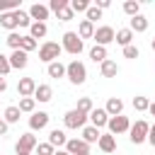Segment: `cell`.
Instances as JSON below:
<instances>
[{"label": "cell", "mask_w": 155, "mask_h": 155, "mask_svg": "<svg viewBox=\"0 0 155 155\" xmlns=\"http://www.w3.org/2000/svg\"><path fill=\"white\" fill-rule=\"evenodd\" d=\"M65 75H68V80H70L73 85H82V82L87 80V68L75 58V61H70V63L65 65Z\"/></svg>", "instance_id": "obj_1"}, {"label": "cell", "mask_w": 155, "mask_h": 155, "mask_svg": "<svg viewBox=\"0 0 155 155\" xmlns=\"http://www.w3.org/2000/svg\"><path fill=\"white\" fill-rule=\"evenodd\" d=\"M61 53H63V46L56 44V41H46V44H41V48H39V58H41L44 63H48V65L56 63Z\"/></svg>", "instance_id": "obj_2"}, {"label": "cell", "mask_w": 155, "mask_h": 155, "mask_svg": "<svg viewBox=\"0 0 155 155\" xmlns=\"http://www.w3.org/2000/svg\"><path fill=\"white\" fill-rule=\"evenodd\" d=\"M61 46H63V51H68V53H73V56L82 53V48H85V44H82V39L78 36V31H65Z\"/></svg>", "instance_id": "obj_3"}, {"label": "cell", "mask_w": 155, "mask_h": 155, "mask_svg": "<svg viewBox=\"0 0 155 155\" xmlns=\"http://www.w3.org/2000/svg\"><path fill=\"white\" fill-rule=\"evenodd\" d=\"M128 133H131V136H128V138H131V143H136V145H138V143L148 140V133H150V124H148L145 119H138V121L131 126V131H128Z\"/></svg>", "instance_id": "obj_4"}, {"label": "cell", "mask_w": 155, "mask_h": 155, "mask_svg": "<svg viewBox=\"0 0 155 155\" xmlns=\"http://www.w3.org/2000/svg\"><path fill=\"white\" fill-rule=\"evenodd\" d=\"M63 124H65V128H85V124H87V114H82L80 109H70V111H65Z\"/></svg>", "instance_id": "obj_5"}, {"label": "cell", "mask_w": 155, "mask_h": 155, "mask_svg": "<svg viewBox=\"0 0 155 155\" xmlns=\"http://www.w3.org/2000/svg\"><path fill=\"white\" fill-rule=\"evenodd\" d=\"M107 128H109V133L111 136H119V133H126V131H131V121H128V116H111L109 119V124H107Z\"/></svg>", "instance_id": "obj_6"}, {"label": "cell", "mask_w": 155, "mask_h": 155, "mask_svg": "<svg viewBox=\"0 0 155 155\" xmlns=\"http://www.w3.org/2000/svg\"><path fill=\"white\" fill-rule=\"evenodd\" d=\"M114 39H116V31H114L109 24L94 29V41H97V46H104V48H107V44H111Z\"/></svg>", "instance_id": "obj_7"}, {"label": "cell", "mask_w": 155, "mask_h": 155, "mask_svg": "<svg viewBox=\"0 0 155 155\" xmlns=\"http://www.w3.org/2000/svg\"><path fill=\"white\" fill-rule=\"evenodd\" d=\"M36 145H39V140H36L34 133H22L19 140H17V145H15V150L17 153H31Z\"/></svg>", "instance_id": "obj_8"}, {"label": "cell", "mask_w": 155, "mask_h": 155, "mask_svg": "<svg viewBox=\"0 0 155 155\" xmlns=\"http://www.w3.org/2000/svg\"><path fill=\"white\" fill-rule=\"evenodd\" d=\"M65 150L70 155H90V143H85L82 138H68Z\"/></svg>", "instance_id": "obj_9"}, {"label": "cell", "mask_w": 155, "mask_h": 155, "mask_svg": "<svg viewBox=\"0 0 155 155\" xmlns=\"http://www.w3.org/2000/svg\"><path fill=\"white\" fill-rule=\"evenodd\" d=\"M17 92H19V97H34V92H36L34 78H22L17 82Z\"/></svg>", "instance_id": "obj_10"}, {"label": "cell", "mask_w": 155, "mask_h": 155, "mask_svg": "<svg viewBox=\"0 0 155 155\" xmlns=\"http://www.w3.org/2000/svg\"><path fill=\"white\" fill-rule=\"evenodd\" d=\"M87 119L92 121V126H94V128H102V126H107V124H109V119H111V116L107 114V109H92Z\"/></svg>", "instance_id": "obj_11"}, {"label": "cell", "mask_w": 155, "mask_h": 155, "mask_svg": "<svg viewBox=\"0 0 155 155\" xmlns=\"http://www.w3.org/2000/svg\"><path fill=\"white\" fill-rule=\"evenodd\" d=\"M48 126V114L46 111H34L31 116H29V128L31 131H41V128H46Z\"/></svg>", "instance_id": "obj_12"}, {"label": "cell", "mask_w": 155, "mask_h": 155, "mask_svg": "<svg viewBox=\"0 0 155 155\" xmlns=\"http://www.w3.org/2000/svg\"><path fill=\"white\" fill-rule=\"evenodd\" d=\"M48 7L46 5H39V2H34L31 7H29V17L31 19H36V22H44V19H48Z\"/></svg>", "instance_id": "obj_13"}, {"label": "cell", "mask_w": 155, "mask_h": 155, "mask_svg": "<svg viewBox=\"0 0 155 155\" xmlns=\"http://www.w3.org/2000/svg\"><path fill=\"white\" fill-rule=\"evenodd\" d=\"M97 145H99V150H102V153H114V150H116V138H114L111 133H102Z\"/></svg>", "instance_id": "obj_14"}, {"label": "cell", "mask_w": 155, "mask_h": 155, "mask_svg": "<svg viewBox=\"0 0 155 155\" xmlns=\"http://www.w3.org/2000/svg\"><path fill=\"white\" fill-rule=\"evenodd\" d=\"M27 58H29V56H27L22 48H19V51H12V53H10V65L17 68V70H22V68H27Z\"/></svg>", "instance_id": "obj_15"}, {"label": "cell", "mask_w": 155, "mask_h": 155, "mask_svg": "<svg viewBox=\"0 0 155 155\" xmlns=\"http://www.w3.org/2000/svg\"><path fill=\"white\" fill-rule=\"evenodd\" d=\"M104 109H107V114H109V116H121V111H124V102H121L119 97H109Z\"/></svg>", "instance_id": "obj_16"}, {"label": "cell", "mask_w": 155, "mask_h": 155, "mask_svg": "<svg viewBox=\"0 0 155 155\" xmlns=\"http://www.w3.org/2000/svg\"><path fill=\"white\" fill-rule=\"evenodd\" d=\"M48 143H51L53 148H61V145H65V143H68V136H65L61 128H53V131L48 133Z\"/></svg>", "instance_id": "obj_17"}, {"label": "cell", "mask_w": 155, "mask_h": 155, "mask_svg": "<svg viewBox=\"0 0 155 155\" xmlns=\"http://www.w3.org/2000/svg\"><path fill=\"white\" fill-rule=\"evenodd\" d=\"M78 36L80 39H94V24L87 22V19H82L80 27H78Z\"/></svg>", "instance_id": "obj_18"}, {"label": "cell", "mask_w": 155, "mask_h": 155, "mask_svg": "<svg viewBox=\"0 0 155 155\" xmlns=\"http://www.w3.org/2000/svg\"><path fill=\"white\" fill-rule=\"evenodd\" d=\"M46 31H48L46 22H31V27H29V36L31 39H44Z\"/></svg>", "instance_id": "obj_19"}, {"label": "cell", "mask_w": 155, "mask_h": 155, "mask_svg": "<svg viewBox=\"0 0 155 155\" xmlns=\"http://www.w3.org/2000/svg\"><path fill=\"white\" fill-rule=\"evenodd\" d=\"M128 29H131V31H145V29H148V17H143V15H136V17H131V24H128Z\"/></svg>", "instance_id": "obj_20"}, {"label": "cell", "mask_w": 155, "mask_h": 155, "mask_svg": "<svg viewBox=\"0 0 155 155\" xmlns=\"http://www.w3.org/2000/svg\"><path fill=\"white\" fill-rule=\"evenodd\" d=\"M114 41H116V44H121V46L126 48V46H131V41H133V31H131L128 27H126V29H119Z\"/></svg>", "instance_id": "obj_21"}, {"label": "cell", "mask_w": 155, "mask_h": 155, "mask_svg": "<svg viewBox=\"0 0 155 155\" xmlns=\"http://www.w3.org/2000/svg\"><path fill=\"white\" fill-rule=\"evenodd\" d=\"M51 97H53V90H51L48 85H36L34 99H39V102H51Z\"/></svg>", "instance_id": "obj_22"}, {"label": "cell", "mask_w": 155, "mask_h": 155, "mask_svg": "<svg viewBox=\"0 0 155 155\" xmlns=\"http://www.w3.org/2000/svg\"><path fill=\"white\" fill-rule=\"evenodd\" d=\"M99 128H94V126H85L82 128V140L85 143H99Z\"/></svg>", "instance_id": "obj_23"}, {"label": "cell", "mask_w": 155, "mask_h": 155, "mask_svg": "<svg viewBox=\"0 0 155 155\" xmlns=\"http://www.w3.org/2000/svg\"><path fill=\"white\" fill-rule=\"evenodd\" d=\"M90 58H92L94 63H104V61H107V48H104V46H97V44H94V46L90 48Z\"/></svg>", "instance_id": "obj_24"}, {"label": "cell", "mask_w": 155, "mask_h": 155, "mask_svg": "<svg viewBox=\"0 0 155 155\" xmlns=\"http://www.w3.org/2000/svg\"><path fill=\"white\" fill-rule=\"evenodd\" d=\"M116 73H119V65L107 58V61L102 63V78H116Z\"/></svg>", "instance_id": "obj_25"}, {"label": "cell", "mask_w": 155, "mask_h": 155, "mask_svg": "<svg viewBox=\"0 0 155 155\" xmlns=\"http://www.w3.org/2000/svg\"><path fill=\"white\" fill-rule=\"evenodd\" d=\"M124 12H126L128 17L140 15V2H138V0H126V2H124Z\"/></svg>", "instance_id": "obj_26"}, {"label": "cell", "mask_w": 155, "mask_h": 155, "mask_svg": "<svg viewBox=\"0 0 155 155\" xmlns=\"http://www.w3.org/2000/svg\"><path fill=\"white\" fill-rule=\"evenodd\" d=\"M0 27L12 31V29L17 27V19H15V15H12V12H5V15H0Z\"/></svg>", "instance_id": "obj_27"}, {"label": "cell", "mask_w": 155, "mask_h": 155, "mask_svg": "<svg viewBox=\"0 0 155 155\" xmlns=\"http://www.w3.org/2000/svg\"><path fill=\"white\" fill-rule=\"evenodd\" d=\"M12 15H15V19H17V27H31V17H29V12L15 10Z\"/></svg>", "instance_id": "obj_28"}, {"label": "cell", "mask_w": 155, "mask_h": 155, "mask_svg": "<svg viewBox=\"0 0 155 155\" xmlns=\"http://www.w3.org/2000/svg\"><path fill=\"white\" fill-rule=\"evenodd\" d=\"M5 41H7V46H10L12 51H19V48H22V36H19L17 31H10Z\"/></svg>", "instance_id": "obj_29"}, {"label": "cell", "mask_w": 155, "mask_h": 155, "mask_svg": "<svg viewBox=\"0 0 155 155\" xmlns=\"http://www.w3.org/2000/svg\"><path fill=\"white\" fill-rule=\"evenodd\" d=\"M46 70H48V75H51V78H63V75H65V65H63L61 61L51 63V65H48Z\"/></svg>", "instance_id": "obj_30"}, {"label": "cell", "mask_w": 155, "mask_h": 155, "mask_svg": "<svg viewBox=\"0 0 155 155\" xmlns=\"http://www.w3.org/2000/svg\"><path fill=\"white\" fill-rule=\"evenodd\" d=\"M34 107H36V99H34V97H22V99H19V111L34 114Z\"/></svg>", "instance_id": "obj_31"}, {"label": "cell", "mask_w": 155, "mask_h": 155, "mask_svg": "<svg viewBox=\"0 0 155 155\" xmlns=\"http://www.w3.org/2000/svg\"><path fill=\"white\" fill-rule=\"evenodd\" d=\"M19 114H22L19 107H7V109H5V121H7V124H17V121H19Z\"/></svg>", "instance_id": "obj_32"}, {"label": "cell", "mask_w": 155, "mask_h": 155, "mask_svg": "<svg viewBox=\"0 0 155 155\" xmlns=\"http://www.w3.org/2000/svg\"><path fill=\"white\" fill-rule=\"evenodd\" d=\"M19 10V0H0V15Z\"/></svg>", "instance_id": "obj_33"}, {"label": "cell", "mask_w": 155, "mask_h": 155, "mask_svg": "<svg viewBox=\"0 0 155 155\" xmlns=\"http://www.w3.org/2000/svg\"><path fill=\"white\" fill-rule=\"evenodd\" d=\"M92 5H90V0H70V10L73 12H87Z\"/></svg>", "instance_id": "obj_34"}, {"label": "cell", "mask_w": 155, "mask_h": 155, "mask_svg": "<svg viewBox=\"0 0 155 155\" xmlns=\"http://www.w3.org/2000/svg\"><path fill=\"white\" fill-rule=\"evenodd\" d=\"M133 109H136V111H148V109H150L148 97H133Z\"/></svg>", "instance_id": "obj_35"}, {"label": "cell", "mask_w": 155, "mask_h": 155, "mask_svg": "<svg viewBox=\"0 0 155 155\" xmlns=\"http://www.w3.org/2000/svg\"><path fill=\"white\" fill-rule=\"evenodd\" d=\"M68 5H70V0H51V2H48V10L58 15V12H61L63 7H68Z\"/></svg>", "instance_id": "obj_36"}, {"label": "cell", "mask_w": 155, "mask_h": 155, "mask_svg": "<svg viewBox=\"0 0 155 155\" xmlns=\"http://www.w3.org/2000/svg\"><path fill=\"white\" fill-rule=\"evenodd\" d=\"M85 15H87V22H92V24H94L97 19H102V10H99L97 5H92V7H90Z\"/></svg>", "instance_id": "obj_37"}, {"label": "cell", "mask_w": 155, "mask_h": 155, "mask_svg": "<svg viewBox=\"0 0 155 155\" xmlns=\"http://www.w3.org/2000/svg\"><path fill=\"white\" fill-rule=\"evenodd\" d=\"M78 109H80L82 114H87V116H90V111L94 109V107H92V99H90V97H82V99L78 102Z\"/></svg>", "instance_id": "obj_38"}, {"label": "cell", "mask_w": 155, "mask_h": 155, "mask_svg": "<svg viewBox=\"0 0 155 155\" xmlns=\"http://www.w3.org/2000/svg\"><path fill=\"white\" fill-rule=\"evenodd\" d=\"M36 153H39V155H56V148L46 140V143H39V145H36Z\"/></svg>", "instance_id": "obj_39"}, {"label": "cell", "mask_w": 155, "mask_h": 155, "mask_svg": "<svg viewBox=\"0 0 155 155\" xmlns=\"http://www.w3.org/2000/svg\"><path fill=\"white\" fill-rule=\"evenodd\" d=\"M12 70V65H10V56H5V53H0V75L5 78L7 73Z\"/></svg>", "instance_id": "obj_40"}, {"label": "cell", "mask_w": 155, "mask_h": 155, "mask_svg": "<svg viewBox=\"0 0 155 155\" xmlns=\"http://www.w3.org/2000/svg\"><path fill=\"white\" fill-rule=\"evenodd\" d=\"M34 48H36V39H31V36H22V51L29 53V51H34Z\"/></svg>", "instance_id": "obj_41"}, {"label": "cell", "mask_w": 155, "mask_h": 155, "mask_svg": "<svg viewBox=\"0 0 155 155\" xmlns=\"http://www.w3.org/2000/svg\"><path fill=\"white\" fill-rule=\"evenodd\" d=\"M73 15H75V12H73V10H70V5H68V7H63V10L58 12V19H61V22H70V19H73Z\"/></svg>", "instance_id": "obj_42"}, {"label": "cell", "mask_w": 155, "mask_h": 155, "mask_svg": "<svg viewBox=\"0 0 155 155\" xmlns=\"http://www.w3.org/2000/svg\"><path fill=\"white\" fill-rule=\"evenodd\" d=\"M124 58H138V46H133V44L126 46L124 48Z\"/></svg>", "instance_id": "obj_43"}, {"label": "cell", "mask_w": 155, "mask_h": 155, "mask_svg": "<svg viewBox=\"0 0 155 155\" xmlns=\"http://www.w3.org/2000/svg\"><path fill=\"white\" fill-rule=\"evenodd\" d=\"M148 143H150V145L155 148V124L150 126V133H148Z\"/></svg>", "instance_id": "obj_44"}, {"label": "cell", "mask_w": 155, "mask_h": 155, "mask_svg": "<svg viewBox=\"0 0 155 155\" xmlns=\"http://www.w3.org/2000/svg\"><path fill=\"white\" fill-rule=\"evenodd\" d=\"M94 5H97V7H99V10H107V7H109V5H111V0H97V2H94Z\"/></svg>", "instance_id": "obj_45"}, {"label": "cell", "mask_w": 155, "mask_h": 155, "mask_svg": "<svg viewBox=\"0 0 155 155\" xmlns=\"http://www.w3.org/2000/svg\"><path fill=\"white\" fill-rule=\"evenodd\" d=\"M7 126H10V124H7L5 119H0V136H5V133H7Z\"/></svg>", "instance_id": "obj_46"}, {"label": "cell", "mask_w": 155, "mask_h": 155, "mask_svg": "<svg viewBox=\"0 0 155 155\" xmlns=\"http://www.w3.org/2000/svg\"><path fill=\"white\" fill-rule=\"evenodd\" d=\"M5 90H7V80L0 75V92H5Z\"/></svg>", "instance_id": "obj_47"}, {"label": "cell", "mask_w": 155, "mask_h": 155, "mask_svg": "<svg viewBox=\"0 0 155 155\" xmlns=\"http://www.w3.org/2000/svg\"><path fill=\"white\" fill-rule=\"evenodd\" d=\"M56 155H70L68 150H56Z\"/></svg>", "instance_id": "obj_48"}, {"label": "cell", "mask_w": 155, "mask_h": 155, "mask_svg": "<svg viewBox=\"0 0 155 155\" xmlns=\"http://www.w3.org/2000/svg\"><path fill=\"white\" fill-rule=\"evenodd\" d=\"M148 111H150V114H153V116H155V102H153V104H150V109H148Z\"/></svg>", "instance_id": "obj_49"}, {"label": "cell", "mask_w": 155, "mask_h": 155, "mask_svg": "<svg viewBox=\"0 0 155 155\" xmlns=\"http://www.w3.org/2000/svg\"><path fill=\"white\" fill-rule=\"evenodd\" d=\"M150 46H153V51H155V39H153V41H150Z\"/></svg>", "instance_id": "obj_50"}, {"label": "cell", "mask_w": 155, "mask_h": 155, "mask_svg": "<svg viewBox=\"0 0 155 155\" xmlns=\"http://www.w3.org/2000/svg\"><path fill=\"white\" fill-rule=\"evenodd\" d=\"M17 155H29V153H17Z\"/></svg>", "instance_id": "obj_51"}]
</instances>
